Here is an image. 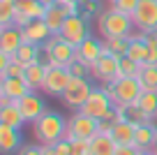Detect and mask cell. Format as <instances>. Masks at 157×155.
I'll return each instance as SVG.
<instances>
[{"mask_svg":"<svg viewBox=\"0 0 157 155\" xmlns=\"http://www.w3.org/2000/svg\"><path fill=\"white\" fill-rule=\"evenodd\" d=\"M93 81H90V77H72L67 83V88H65V93L60 95V102H63L67 109H72V111H81V107L86 104V100L90 97V93H93Z\"/></svg>","mask_w":157,"mask_h":155,"instance_id":"obj_5","label":"cell"},{"mask_svg":"<svg viewBox=\"0 0 157 155\" xmlns=\"http://www.w3.org/2000/svg\"><path fill=\"white\" fill-rule=\"evenodd\" d=\"M102 54H104V39H97L95 35H88V37L76 46V60H83L90 67H93V63Z\"/></svg>","mask_w":157,"mask_h":155,"instance_id":"obj_14","label":"cell"},{"mask_svg":"<svg viewBox=\"0 0 157 155\" xmlns=\"http://www.w3.org/2000/svg\"><path fill=\"white\" fill-rule=\"evenodd\" d=\"M21 30H23V39H25V42H30V44H44L46 39L53 35V33H51V28L46 26L44 19H33V21H28Z\"/></svg>","mask_w":157,"mask_h":155,"instance_id":"obj_16","label":"cell"},{"mask_svg":"<svg viewBox=\"0 0 157 155\" xmlns=\"http://www.w3.org/2000/svg\"><path fill=\"white\" fill-rule=\"evenodd\" d=\"M0 125H10V127H16V130H21L25 125V118H23L16 102L0 104Z\"/></svg>","mask_w":157,"mask_h":155,"instance_id":"obj_20","label":"cell"},{"mask_svg":"<svg viewBox=\"0 0 157 155\" xmlns=\"http://www.w3.org/2000/svg\"><path fill=\"white\" fill-rule=\"evenodd\" d=\"M69 155H90V141L74 139L72 141V153H69Z\"/></svg>","mask_w":157,"mask_h":155,"instance_id":"obj_33","label":"cell"},{"mask_svg":"<svg viewBox=\"0 0 157 155\" xmlns=\"http://www.w3.org/2000/svg\"><path fill=\"white\" fill-rule=\"evenodd\" d=\"M113 107H116V104H113L111 95L104 90V86H99V88L95 86V88H93V93H90V97L86 100V104L81 107V111L99 121V118H104Z\"/></svg>","mask_w":157,"mask_h":155,"instance_id":"obj_10","label":"cell"},{"mask_svg":"<svg viewBox=\"0 0 157 155\" xmlns=\"http://www.w3.org/2000/svg\"><path fill=\"white\" fill-rule=\"evenodd\" d=\"M104 90L111 95L113 104L120 107V104H132V102L139 100V95L143 93L141 83H139L136 77H118L116 81L104 83Z\"/></svg>","mask_w":157,"mask_h":155,"instance_id":"obj_4","label":"cell"},{"mask_svg":"<svg viewBox=\"0 0 157 155\" xmlns=\"http://www.w3.org/2000/svg\"><path fill=\"white\" fill-rule=\"evenodd\" d=\"M157 141V123H143V125H136V132H134V146L139 150H148L152 148Z\"/></svg>","mask_w":157,"mask_h":155,"instance_id":"obj_19","label":"cell"},{"mask_svg":"<svg viewBox=\"0 0 157 155\" xmlns=\"http://www.w3.org/2000/svg\"><path fill=\"white\" fill-rule=\"evenodd\" d=\"M10 60H12V56H10V54H2V51H0V72H2V70L10 65Z\"/></svg>","mask_w":157,"mask_h":155,"instance_id":"obj_38","label":"cell"},{"mask_svg":"<svg viewBox=\"0 0 157 155\" xmlns=\"http://www.w3.org/2000/svg\"><path fill=\"white\" fill-rule=\"evenodd\" d=\"M42 155H63L56 146H42Z\"/></svg>","mask_w":157,"mask_h":155,"instance_id":"obj_37","label":"cell"},{"mask_svg":"<svg viewBox=\"0 0 157 155\" xmlns=\"http://www.w3.org/2000/svg\"><path fill=\"white\" fill-rule=\"evenodd\" d=\"M60 37L67 39L69 44H74V46H78V44L83 42L90 33V21H86L81 14H74V16H67V21H65V26L60 28Z\"/></svg>","mask_w":157,"mask_h":155,"instance_id":"obj_12","label":"cell"},{"mask_svg":"<svg viewBox=\"0 0 157 155\" xmlns=\"http://www.w3.org/2000/svg\"><path fill=\"white\" fill-rule=\"evenodd\" d=\"M99 132V121L83 111H72V116H67V134L65 139L74 141V139H83L90 141L95 134Z\"/></svg>","mask_w":157,"mask_h":155,"instance_id":"obj_6","label":"cell"},{"mask_svg":"<svg viewBox=\"0 0 157 155\" xmlns=\"http://www.w3.org/2000/svg\"><path fill=\"white\" fill-rule=\"evenodd\" d=\"M14 14H16V0H0V28L14 23Z\"/></svg>","mask_w":157,"mask_h":155,"instance_id":"obj_28","label":"cell"},{"mask_svg":"<svg viewBox=\"0 0 157 155\" xmlns=\"http://www.w3.org/2000/svg\"><path fill=\"white\" fill-rule=\"evenodd\" d=\"M23 42H25V39H23V30H21V26L12 23V26H7V28H0V51H2V54L14 56Z\"/></svg>","mask_w":157,"mask_h":155,"instance_id":"obj_15","label":"cell"},{"mask_svg":"<svg viewBox=\"0 0 157 155\" xmlns=\"http://www.w3.org/2000/svg\"><path fill=\"white\" fill-rule=\"evenodd\" d=\"M139 72H141V63H136L129 56L120 58V77H139Z\"/></svg>","mask_w":157,"mask_h":155,"instance_id":"obj_30","label":"cell"},{"mask_svg":"<svg viewBox=\"0 0 157 155\" xmlns=\"http://www.w3.org/2000/svg\"><path fill=\"white\" fill-rule=\"evenodd\" d=\"M136 104L148 113L150 118H157V90H143L139 95Z\"/></svg>","mask_w":157,"mask_h":155,"instance_id":"obj_26","label":"cell"},{"mask_svg":"<svg viewBox=\"0 0 157 155\" xmlns=\"http://www.w3.org/2000/svg\"><path fill=\"white\" fill-rule=\"evenodd\" d=\"M136 79L143 90H157V63L141 65V72H139Z\"/></svg>","mask_w":157,"mask_h":155,"instance_id":"obj_25","label":"cell"},{"mask_svg":"<svg viewBox=\"0 0 157 155\" xmlns=\"http://www.w3.org/2000/svg\"><path fill=\"white\" fill-rule=\"evenodd\" d=\"M106 2H111V5H113V2H116V0H106Z\"/></svg>","mask_w":157,"mask_h":155,"instance_id":"obj_43","label":"cell"},{"mask_svg":"<svg viewBox=\"0 0 157 155\" xmlns=\"http://www.w3.org/2000/svg\"><path fill=\"white\" fill-rule=\"evenodd\" d=\"M65 134H67V118L60 111H53V109H49L42 118H37L33 123V137L42 146L58 144L60 139H65Z\"/></svg>","mask_w":157,"mask_h":155,"instance_id":"obj_1","label":"cell"},{"mask_svg":"<svg viewBox=\"0 0 157 155\" xmlns=\"http://www.w3.org/2000/svg\"><path fill=\"white\" fill-rule=\"evenodd\" d=\"M90 77H93L95 81H99L102 86H104V83L116 81V79L120 77V58L113 56V54H109V51H104V54L93 63V67H90Z\"/></svg>","mask_w":157,"mask_h":155,"instance_id":"obj_8","label":"cell"},{"mask_svg":"<svg viewBox=\"0 0 157 155\" xmlns=\"http://www.w3.org/2000/svg\"><path fill=\"white\" fill-rule=\"evenodd\" d=\"M116 155H139V148L136 146H118Z\"/></svg>","mask_w":157,"mask_h":155,"instance_id":"obj_36","label":"cell"},{"mask_svg":"<svg viewBox=\"0 0 157 155\" xmlns=\"http://www.w3.org/2000/svg\"><path fill=\"white\" fill-rule=\"evenodd\" d=\"M69 72L72 77H90V65H86L83 60H74L69 65Z\"/></svg>","mask_w":157,"mask_h":155,"instance_id":"obj_32","label":"cell"},{"mask_svg":"<svg viewBox=\"0 0 157 155\" xmlns=\"http://www.w3.org/2000/svg\"><path fill=\"white\" fill-rule=\"evenodd\" d=\"M134 28L141 33H155L157 30V0H139L136 10L132 12Z\"/></svg>","mask_w":157,"mask_h":155,"instance_id":"obj_9","label":"cell"},{"mask_svg":"<svg viewBox=\"0 0 157 155\" xmlns=\"http://www.w3.org/2000/svg\"><path fill=\"white\" fill-rule=\"evenodd\" d=\"M33 88L28 86L23 77H0V104L16 102L19 97L28 95Z\"/></svg>","mask_w":157,"mask_h":155,"instance_id":"obj_13","label":"cell"},{"mask_svg":"<svg viewBox=\"0 0 157 155\" xmlns=\"http://www.w3.org/2000/svg\"><path fill=\"white\" fill-rule=\"evenodd\" d=\"M81 16L86 21H93L102 14V0H81Z\"/></svg>","mask_w":157,"mask_h":155,"instance_id":"obj_29","label":"cell"},{"mask_svg":"<svg viewBox=\"0 0 157 155\" xmlns=\"http://www.w3.org/2000/svg\"><path fill=\"white\" fill-rule=\"evenodd\" d=\"M139 155H157L152 148H148V150H139Z\"/></svg>","mask_w":157,"mask_h":155,"instance_id":"obj_40","label":"cell"},{"mask_svg":"<svg viewBox=\"0 0 157 155\" xmlns=\"http://www.w3.org/2000/svg\"><path fill=\"white\" fill-rule=\"evenodd\" d=\"M116 113H118V121H127V123H132V125H143V123H152L155 121V118H150L141 107H139L136 102L116 107Z\"/></svg>","mask_w":157,"mask_h":155,"instance_id":"obj_18","label":"cell"},{"mask_svg":"<svg viewBox=\"0 0 157 155\" xmlns=\"http://www.w3.org/2000/svg\"><path fill=\"white\" fill-rule=\"evenodd\" d=\"M44 74H46V63L37 60V63H28L23 70V79L28 81V86L33 90H39L42 88V81H44Z\"/></svg>","mask_w":157,"mask_h":155,"instance_id":"obj_24","label":"cell"},{"mask_svg":"<svg viewBox=\"0 0 157 155\" xmlns=\"http://www.w3.org/2000/svg\"><path fill=\"white\" fill-rule=\"evenodd\" d=\"M97 33L102 35L104 39H111V37H129V35L134 33V21L129 14H125V12L116 10V7H106V10H102V14L97 16Z\"/></svg>","mask_w":157,"mask_h":155,"instance_id":"obj_2","label":"cell"},{"mask_svg":"<svg viewBox=\"0 0 157 155\" xmlns=\"http://www.w3.org/2000/svg\"><path fill=\"white\" fill-rule=\"evenodd\" d=\"M136 5H139V0H116V2H113L116 10L125 12V14H129V16H132V12L136 10Z\"/></svg>","mask_w":157,"mask_h":155,"instance_id":"obj_34","label":"cell"},{"mask_svg":"<svg viewBox=\"0 0 157 155\" xmlns=\"http://www.w3.org/2000/svg\"><path fill=\"white\" fill-rule=\"evenodd\" d=\"M39 2H42V5H46V7H51V5H58L60 0H39Z\"/></svg>","mask_w":157,"mask_h":155,"instance_id":"obj_39","label":"cell"},{"mask_svg":"<svg viewBox=\"0 0 157 155\" xmlns=\"http://www.w3.org/2000/svg\"><path fill=\"white\" fill-rule=\"evenodd\" d=\"M16 155H42V144H37V141L35 144H23Z\"/></svg>","mask_w":157,"mask_h":155,"instance_id":"obj_35","label":"cell"},{"mask_svg":"<svg viewBox=\"0 0 157 155\" xmlns=\"http://www.w3.org/2000/svg\"><path fill=\"white\" fill-rule=\"evenodd\" d=\"M155 35H157V30H155Z\"/></svg>","mask_w":157,"mask_h":155,"instance_id":"obj_44","label":"cell"},{"mask_svg":"<svg viewBox=\"0 0 157 155\" xmlns=\"http://www.w3.org/2000/svg\"><path fill=\"white\" fill-rule=\"evenodd\" d=\"M67 10H65V5H51V7H46V14H44V21H46V26L51 28V33L53 35H58L60 33V28L65 26V21H67Z\"/></svg>","mask_w":157,"mask_h":155,"instance_id":"obj_22","label":"cell"},{"mask_svg":"<svg viewBox=\"0 0 157 155\" xmlns=\"http://www.w3.org/2000/svg\"><path fill=\"white\" fill-rule=\"evenodd\" d=\"M127 49H129V39L127 37H111V39H104V51L123 58L127 56Z\"/></svg>","mask_w":157,"mask_h":155,"instance_id":"obj_27","label":"cell"},{"mask_svg":"<svg viewBox=\"0 0 157 155\" xmlns=\"http://www.w3.org/2000/svg\"><path fill=\"white\" fill-rule=\"evenodd\" d=\"M69 79H72L69 67L46 65V74H44V81H42L39 93H42V95H49V97H60L65 93V88H67Z\"/></svg>","mask_w":157,"mask_h":155,"instance_id":"obj_7","label":"cell"},{"mask_svg":"<svg viewBox=\"0 0 157 155\" xmlns=\"http://www.w3.org/2000/svg\"><path fill=\"white\" fill-rule=\"evenodd\" d=\"M23 70H25V65L21 63L16 56H12L10 65H7V67L0 72V77H23Z\"/></svg>","mask_w":157,"mask_h":155,"instance_id":"obj_31","label":"cell"},{"mask_svg":"<svg viewBox=\"0 0 157 155\" xmlns=\"http://www.w3.org/2000/svg\"><path fill=\"white\" fill-rule=\"evenodd\" d=\"M21 146H23L21 130L10 127V125H0V153L2 155H14V153H19Z\"/></svg>","mask_w":157,"mask_h":155,"instance_id":"obj_17","label":"cell"},{"mask_svg":"<svg viewBox=\"0 0 157 155\" xmlns=\"http://www.w3.org/2000/svg\"><path fill=\"white\" fill-rule=\"evenodd\" d=\"M134 132H136V125H132L127 121H116L111 137L116 139L118 146H134Z\"/></svg>","mask_w":157,"mask_h":155,"instance_id":"obj_23","label":"cell"},{"mask_svg":"<svg viewBox=\"0 0 157 155\" xmlns=\"http://www.w3.org/2000/svg\"><path fill=\"white\" fill-rule=\"evenodd\" d=\"M116 139L106 132H97V134L90 139V155H116Z\"/></svg>","mask_w":157,"mask_h":155,"instance_id":"obj_21","label":"cell"},{"mask_svg":"<svg viewBox=\"0 0 157 155\" xmlns=\"http://www.w3.org/2000/svg\"><path fill=\"white\" fill-rule=\"evenodd\" d=\"M63 2H76V5H78L81 0H60V5H63Z\"/></svg>","mask_w":157,"mask_h":155,"instance_id":"obj_41","label":"cell"},{"mask_svg":"<svg viewBox=\"0 0 157 155\" xmlns=\"http://www.w3.org/2000/svg\"><path fill=\"white\" fill-rule=\"evenodd\" d=\"M152 150H155V153H157V141H155V146H152Z\"/></svg>","mask_w":157,"mask_h":155,"instance_id":"obj_42","label":"cell"},{"mask_svg":"<svg viewBox=\"0 0 157 155\" xmlns=\"http://www.w3.org/2000/svg\"><path fill=\"white\" fill-rule=\"evenodd\" d=\"M16 104H19L21 113H23L25 123H30V125H33L37 118H42L46 111H49V107H46V100L39 95V90H30L28 95L19 97V100H16Z\"/></svg>","mask_w":157,"mask_h":155,"instance_id":"obj_11","label":"cell"},{"mask_svg":"<svg viewBox=\"0 0 157 155\" xmlns=\"http://www.w3.org/2000/svg\"><path fill=\"white\" fill-rule=\"evenodd\" d=\"M44 63L46 65H60V67H69L76 60V46L63 39L60 35H51L44 44Z\"/></svg>","mask_w":157,"mask_h":155,"instance_id":"obj_3","label":"cell"}]
</instances>
